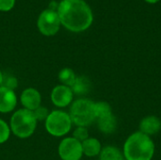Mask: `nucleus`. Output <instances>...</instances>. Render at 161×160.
Listing matches in <instances>:
<instances>
[{
  "label": "nucleus",
  "mask_w": 161,
  "mask_h": 160,
  "mask_svg": "<svg viewBox=\"0 0 161 160\" xmlns=\"http://www.w3.org/2000/svg\"><path fill=\"white\" fill-rule=\"evenodd\" d=\"M57 12L60 24L73 32L88 29L93 20L92 9L84 0H62Z\"/></svg>",
  "instance_id": "1"
},
{
  "label": "nucleus",
  "mask_w": 161,
  "mask_h": 160,
  "mask_svg": "<svg viewBox=\"0 0 161 160\" xmlns=\"http://www.w3.org/2000/svg\"><path fill=\"white\" fill-rule=\"evenodd\" d=\"M123 154L125 160H152L155 143L149 136L140 131L135 132L125 141Z\"/></svg>",
  "instance_id": "2"
},
{
  "label": "nucleus",
  "mask_w": 161,
  "mask_h": 160,
  "mask_svg": "<svg viewBox=\"0 0 161 160\" xmlns=\"http://www.w3.org/2000/svg\"><path fill=\"white\" fill-rule=\"evenodd\" d=\"M37 120L32 111L28 109H20L16 111L10 120V127L18 138L25 139L30 137L35 131Z\"/></svg>",
  "instance_id": "3"
},
{
  "label": "nucleus",
  "mask_w": 161,
  "mask_h": 160,
  "mask_svg": "<svg viewBox=\"0 0 161 160\" xmlns=\"http://www.w3.org/2000/svg\"><path fill=\"white\" fill-rule=\"evenodd\" d=\"M70 118L77 126L86 127L95 120L94 103L88 99H78L71 107Z\"/></svg>",
  "instance_id": "4"
},
{
  "label": "nucleus",
  "mask_w": 161,
  "mask_h": 160,
  "mask_svg": "<svg viewBox=\"0 0 161 160\" xmlns=\"http://www.w3.org/2000/svg\"><path fill=\"white\" fill-rule=\"evenodd\" d=\"M72 126V120L70 115L66 112L56 110L50 113L45 120V127L48 133L55 137H61L66 135Z\"/></svg>",
  "instance_id": "5"
},
{
  "label": "nucleus",
  "mask_w": 161,
  "mask_h": 160,
  "mask_svg": "<svg viewBox=\"0 0 161 160\" xmlns=\"http://www.w3.org/2000/svg\"><path fill=\"white\" fill-rule=\"evenodd\" d=\"M60 26V20L58 12L54 9L43 10L38 19V27L42 34L45 36L55 35Z\"/></svg>",
  "instance_id": "6"
},
{
  "label": "nucleus",
  "mask_w": 161,
  "mask_h": 160,
  "mask_svg": "<svg viewBox=\"0 0 161 160\" xmlns=\"http://www.w3.org/2000/svg\"><path fill=\"white\" fill-rule=\"evenodd\" d=\"M58 154L63 160H80L83 155L82 144L75 138H66L59 144Z\"/></svg>",
  "instance_id": "7"
},
{
  "label": "nucleus",
  "mask_w": 161,
  "mask_h": 160,
  "mask_svg": "<svg viewBox=\"0 0 161 160\" xmlns=\"http://www.w3.org/2000/svg\"><path fill=\"white\" fill-rule=\"evenodd\" d=\"M73 91L70 87L59 85L57 86L51 93V100L57 107H67L73 100Z\"/></svg>",
  "instance_id": "8"
},
{
  "label": "nucleus",
  "mask_w": 161,
  "mask_h": 160,
  "mask_svg": "<svg viewBox=\"0 0 161 160\" xmlns=\"http://www.w3.org/2000/svg\"><path fill=\"white\" fill-rule=\"evenodd\" d=\"M41 94L40 92L32 88H28L25 90L21 95V103L25 108V109H28L30 111L35 110L41 106Z\"/></svg>",
  "instance_id": "9"
},
{
  "label": "nucleus",
  "mask_w": 161,
  "mask_h": 160,
  "mask_svg": "<svg viewBox=\"0 0 161 160\" xmlns=\"http://www.w3.org/2000/svg\"><path fill=\"white\" fill-rule=\"evenodd\" d=\"M17 103L14 91L6 87H0V112L7 113L14 109Z\"/></svg>",
  "instance_id": "10"
},
{
  "label": "nucleus",
  "mask_w": 161,
  "mask_h": 160,
  "mask_svg": "<svg viewBox=\"0 0 161 160\" xmlns=\"http://www.w3.org/2000/svg\"><path fill=\"white\" fill-rule=\"evenodd\" d=\"M161 129V121L159 118L154 115L144 117L140 123V132L152 136L158 134Z\"/></svg>",
  "instance_id": "11"
},
{
  "label": "nucleus",
  "mask_w": 161,
  "mask_h": 160,
  "mask_svg": "<svg viewBox=\"0 0 161 160\" xmlns=\"http://www.w3.org/2000/svg\"><path fill=\"white\" fill-rule=\"evenodd\" d=\"M99 130L104 134H112L117 128V120L113 114L97 119Z\"/></svg>",
  "instance_id": "12"
},
{
  "label": "nucleus",
  "mask_w": 161,
  "mask_h": 160,
  "mask_svg": "<svg viewBox=\"0 0 161 160\" xmlns=\"http://www.w3.org/2000/svg\"><path fill=\"white\" fill-rule=\"evenodd\" d=\"M82 144V149H83V154H85L87 157H96L98 156L101 151V143L98 140L94 138H89L83 142Z\"/></svg>",
  "instance_id": "13"
},
{
  "label": "nucleus",
  "mask_w": 161,
  "mask_h": 160,
  "mask_svg": "<svg viewBox=\"0 0 161 160\" xmlns=\"http://www.w3.org/2000/svg\"><path fill=\"white\" fill-rule=\"evenodd\" d=\"M100 160H125L124 154L114 146H107L100 153Z\"/></svg>",
  "instance_id": "14"
},
{
  "label": "nucleus",
  "mask_w": 161,
  "mask_h": 160,
  "mask_svg": "<svg viewBox=\"0 0 161 160\" xmlns=\"http://www.w3.org/2000/svg\"><path fill=\"white\" fill-rule=\"evenodd\" d=\"M90 88H91V82L89 81V79L85 76H79L76 77L75 83L71 87V90L73 93L80 95L89 92Z\"/></svg>",
  "instance_id": "15"
},
{
  "label": "nucleus",
  "mask_w": 161,
  "mask_h": 160,
  "mask_svg": "<svg viewBox=\"0 0 161 160\" xmlns=\"http://www.w3.org/2000/svg\"><path fill=\"white\" fill-rule=\"evenodd\" d=\"M58 79L64 84V86L67 87H72L73 84L75 83L76 76L74 73V71L70 68H64L60 71L58 74Z\"/></svg>",
  "instance_id": "16"
},
{
  "label": "nucleus",
  "mask_w": 161,
  "mask_h": 160,
  "mask_svg": "<svg viewBox=\"0 0 161 160\" xmlns=\"http://www.w3.org/2000/svg\"><path fill=\"white\" fill-rule=\"evenodd\" d=\"M94 112H95L96 120L99 119V118H102V117L112 114L111 108H110L109 104H108L107 102L94 103Z\"/></svg>",
  "instance_id": "17"
},
{
  "label": "nucleus",
  "mask_w": 161,
  "mask_h": 160,
  "mask_svg": "<svg viewBox=\"0 0 161 160\" xmlns=\"http://www.w3.org/2000/svg\"><path fill=\"white\" fill-rule=\"evenodd\" d=\"M74 138L77 140L78 141H84L87 139H89V132L86 127L78 126L75 131H74Z\"/></svg>",
  "instance_id": "18"
},
{
  "label": "nucleus",
  "mask_w": 161,
  "mask_h": 160,
  "mask_svg": "<svg viewBox=\"0 0 161 160\" xmlns=\"http://www.w3.org/2000/svg\"><path fill=\"white\" fill-rule=\"evenodd\" d=\"M9 137V127L3 121L0 120V143H4Z\"/></svg>",
  "instance_id": "19"
},
{
  "label": "nucleus",
  "mask_w": 161,
  "mask_h": 160,
  "mask_svg": "<svg viewBox=\"0 0 161 160\" xmlns=\"http://www.w3.org/2000/svg\"><path fill=\"white\" fill-rule=\"evenodd\" d=\"M33 112V114H34V116H35V118H36V120L38 121H43V120H46L47 119V117H48V111H47V109L45 108H43V107H39L38 108H36L35 110H33L32 111Z\"/></svg>",
  "instance_id": "20"
},
{
  "label": "nucleus",
  "mask_w": 161,
  "mask_h": 160,
  "mask_svg": "<svg viewBox=\"0 0 161 160\" xmlns=\"http://www.w3.org/2000/svg\"><path fill=\"white\" fill-rule=\"evenodd\" d=\"M3 87H6L8 89H10L13 91L14 88L17 87V79L14 76H4L3 77V83H2Z\"/></svg>",
  "instance_id": "21"
},
{
  "label": "nucleus",
  "mask_w": 161,
  "mask_h": 160,
  "mask_svg": "<svg viewBox=\"0 0 161 160\" xmlns=\"http://www.w3.org/2000/svg\"><path fill=\"white\" fill-rule=\"evenodd\" d=\"M15 4V0H0V10L8 11L10 10Z\"/></svg>",
  "instance_id": "22"
},
{
  "label": "nucleus",
  "mask_w": 161,
  "mask_h": 160,
  "mask_svg": "<svg viewBox=\"0 0 161 160\" xmlns=\"http://www.w3.org/2000/svg\"><path fill=\"white\" fill-rule=\"evenodd\" d=\"M3 77H4V75H3V74L0 72V86H1L2 83H3Z\"/></svg>",
  "instance_id": "23"
},
{
  "label": "nucleus",
  "mask_w": 161,
  "mask_h": 160,
  "mask_svg": "<svg viewBox=\"0 0 161 160\" xmlns=\"http://www.w3.org/2000/svg\"><path fill=\"white\" fill-rule=\"evenodd\" d=\"M146 2H148V3H152V4H154V3H157V2H158L159 0H145Z\"/></svg>",
  "instance_id": "24"
}]
</instances>
